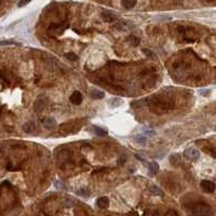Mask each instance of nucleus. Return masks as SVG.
Instances as JSON below:
<instances>
[{
  "label": "nucleus",
  "mask_w": 216,
  "mask_h": 216,
  "mask_svg": "<svg viewBox=\"0 0 216 216\" xmlns=\"http://www.w3.org/2000/svg\"><path fill=\"white\" fill-rule=\"evenodd\" d=\"M82 100H83L82 98V94L79 91H75L70 95V102L74 105H80L82 103Z\"/></svg>",
  "instance_id": "5"
},
{
  "label": "nucleus",
  "mask_w": 216,
  "mask_h": 216,
  "mask_svg": "<svg viewBox=\"0 0 216 216\" xmlns=\"http://www.w3.org/2000/svg\"><path fill=\"white\" fill-rule=\"evenodd\" d=\"M149 191H150L151 195H153V196L163 197V191H162L161 189H160L159 187H157V186H151L149 188Z\"/></svg>",
  "instance_id": "12"
},
{
  "label": "nucleus",
  "mask_w": 216,
  "mask_h": 216,
  "mask_svg": "<svg viewBox=\"0 0 216 216\" xmlns=\"http://www.w3.org/2000/svg\"><path fill=\"white\" fill-rule=\"evenodd\" d=\"M44 108V103H43V100L42 98H38L37 102L35 103V106H34V109L37 114H40L41 110Z\"/></svg>",
  "instance_id": "9"
},
{
  "label": "nucleus",
  "mask_w": 216,
  "mask_h": 216,
  "mask_svg": "<svg viewBox=\"0 0 216 216\" xmlns=\"http://www.w3.org/2000/svg\"><path fill=\"white\" fill-rule=\"evenodd\" d=\"M135 141H136L138 144H142V145H145V144H146V141H147V138H146V137L141 136V135H139V136H137V137H136V139H135Z\"/></svg>",
  "instance_id": "17"
},
{
  "label": "nucleus",
  "mask_w": 216,
  "mask_h": 216,
  "mask_svg": "<svg viewBox=\"0 0 216 216\" xmlns=\"http://www.w3.org/2000/svg\"><path fill=\"white\" fill-rule=\"evenodd\" d=\"M143 52L145 53L146 55H148V56H151V55H153V52H151L150 50H148V49H144Z\"/></svg>",
  "instance_id": "19"
},
{
  "label": "nucleus",
  "mask_w": 216,
  "mask_h": 216,
  "mask_svg": "<svg viewBox=\"0 0 216 216\" xmlns=\"http://www.w3.org/2000/svg\"><path fill=\"white\" fill-rule=\"evenodd\" d=\"M65 57H66L67 59H69V61H71V62H76L78 59V56L73 52L66 53V54H65Z\"/></svg>",
  "instance_id": "16"
},
{
  "label": "nucleus",
  "mask_w": 216,
  "mask_h": 216,
  "mask_svg": "<svg viewBox=\"0 0 216 216\" xmlns=\"http://www.w3.org/2000/svg\"><path fill=\"white\" fill-rule=\"evenodd\" d=\"M35 129H36V124H35L32 121L27 122L26 124H24V127H23L24 132H26V133H32Z\"/></svg>",
  "instance_id": "11"
},
{
  "label": "nucleus",
  "mask_w": 216,
  "mask_h": 216,
  "mask_svg": "<svg viewBox=\"0 0 216 216\" xmlns=\"http://www.w3.org/2000/svg\"><path fill=\"white\" fill-rule=\"evenodd\" d=\"M170 214H174V215H177V213H176L175 211H173V210H171V211H169L168 213H166V215H170Z\"/></svg>",
  "instance_id": "20"
},
{
  "label": "nucleus",
  "mask_w": 216,
  "mask_h": 216,
  "mask_svg": "<svg viewBox=\"0 0 216 216\" xmlns=\"http://www.w3.org/2000/svg\"><path fill=\"white\" fill-rule=\"evenodd\" d=\"M170 162L173 164V165H175V166H178V164L180 163V155H172L170 157Z\"/></svg>",
  "instance_id": "13"
},
{
  "label": "nucleus",
  "mask_w": 216,
  "mask_h": 216,
  "mask_svg": "<svg viewBox=\"0 0 216 216\" xmlns=\"http://www.w3.org/2000/svg\"><path fill=\"white\" fill-rule=\"evenodd\" d=\"M96 205H97L98 209L100 210H105L109 207V199L107 197H100V198L97 199L96 201Z\"/></svg>",
  "instance_id": "3"
},
{
  "label": "nucleus",
  "mask_w": 216,
  "mask_h": 216,
  "mask_svg": "<svg viewBox=\"0 0 216 216\" xmlns=\"http://www.w3.org/2000/svg\"><path fill=\"white\" fill-rule=\"evenodd\" d=\"M148 170H149V173L151 175H156V174L159 172V164L156 161L150 162V163L148 164Z\"/></svg>",
  "instance_id": "7"
},
{
  "label": "nucleus",
  "mask_w": 216,
  "mask_h": 216,
  "mask_svg": "<svg viewBox=\"0 0 216 216\" xmlns=\"http://www.w3.org/2000/svg\"><path fill=\"white\" fill-rule=\"evenodd\" d=\"M184 156L186 159L190 160V161H198L200 158V153L199 150L195 147H188L185 149Z\"/></svg>",
  "instance_id": "1"
},
{
  "label": "nucleus",
  "mask_w": 216,
  "mask_h": 216,
  "mask_svg": "<svg viewBox=\"0 0 216 216\" xmlns=\"http://www.w3.org/2000/svg\"><path fill=\"white\" fill-rule=\"evenodd\" d=\"M93 131L94 133H95L96 135H98V136H105V135H107V131L106 130H104L103 127H93Z\"/></svg>",
  "instance_id": "14"
},
{
  "label": "nucleus",
  "mask_w": 216,
  "mask_h": 216,
  "mask_svg": "<svg viewBox=\"0 0 216 216\" xmlns=\"http://www.w3.org/2000/svg\"><path fill=\"white\" fill-rule=\"evenodd\" d=\"M201 188H202L203 191H205V192L212 193V192H214L216 186H215V184H214L213 182H211V180H204L201 182Z\"/></svg>",
  "instance_id": "2"
},
{
  "label": "nucleus",
  "mask_w": 216,
  "mask_h": 216,
  "mask_svg": "<svg viewBox=\"0 0 216 216\" xmlns=\"http://www.w3.org/2000/svg\"><path fill=\"white\" fill-rule=\"evenodd\" d=\"M30 1H32V0H20V2H18V7H20V8L24 7V6L28 5Z\"/></svg>",
  "instance_id": "18"
},
{
  "label": "nucleus",
  "mask_w": 216,
  "mask_h": 216,
  "mask_svg": "<svg viewBox=\"0 0 216 216\" xmlns=\"http://www.w3.org/2000/svg\"><path fill=\"white\" fill-rule=\"evenodd\" d=\"M102 18L103 21H105L107 23H112V22H114L116 20V15L109 11H104L102 13Z\"/></svg>",
  "instance_id": "6"
},
{
  "label": "nucleus",
  "mask_w": 216,
  "mask_h": 216,
  "mask_svg": "<svg viewBox=\"0 0 216 216\" xmlns=\"http://www.w3.org/2000/svg\"><path fill=\"white\" fill-rule=\"evenodd\" d=\"M1 186H2V187H5V186H8V187H9V186H10V183H8V182H3L2 184H1Z\"/></svg>",
  "instance_id": "21"
},
{
  "label": "nucleus",
  "mask_w": 216,
  "mask_h": 216,
  "mask_svg": "<svg viewBox=\"0 0 216 216\" xmlns=\"http://www.w3.org/2000/svg\"><path fill=\"white\" fill-rule=\"evenodd\" d=\"M127 42H129L131 46L136 47V46H138L139 44V39L136 38V37H134V36H130V37H127Z\"/></svg>",
  "instance_id": "15"
},
{
  "label": "nucleus",
  "mask_w": 216,
  "mask_h": 216,
  "mask_svg": "<svg viewBox=\"0 0 216 216\" xmlns=\"http://www.w3.org/2000/svg\"><path fill=\"white\" fill-rule=\"evenodd\" d=\"M136 0H122L121 5L124 9H133L136 6Z\"/></svg>",
  "instance_id": "8"
},
{
  "label": "nucleus",
  "mask_w": 216,
  "mask_h": 216,
  "mask_svg": "<svg viewBox=\"0 0 216 216\" xmlns=\"http://www.w3.org/2000/svg\"><path fill=\"white\" fill-rule=\"evenodd\" d=\"M104 96H105V93L103 91H100V90H97V89L92 90L91 97L94 98V100H102V98H104Z\"/></svg>",
  "instance_id": "10"
},
{
  "label": "nucleus",
  "mask_w": 216,
  "mask_h": 216,
  "mask_svg": "<svg viewBox=\"0 0 216 216\" xmlns=\"http://www.w3.org/2000/svg\"><path fill=\"white\" fill-rule=\"evenodd\" d=\"M42 124L43 127H46V129H49V130H52L56 127V121L54 120L53 118H50V117H47L42 120Z\"/></svg>",
  "instance_id": "4"
}]
</instances>
